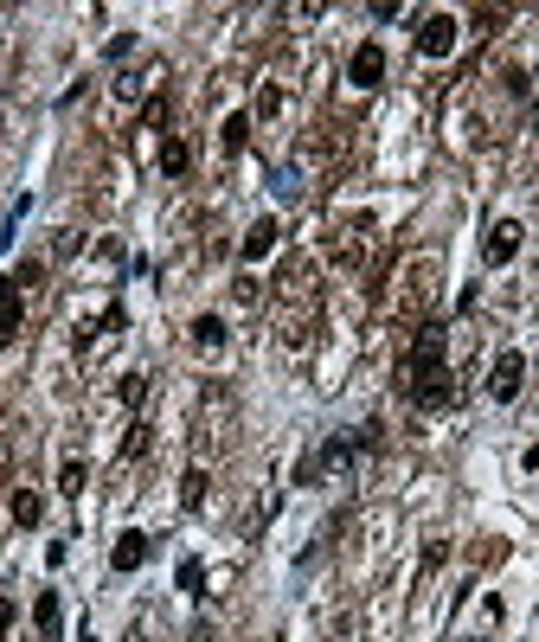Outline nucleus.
Masks as SVG:
<instances>
[{"mask_svg":"<svg viewBox=\"0 0 539 642\" xmlns=\"http://www.w3.org/2000/svg\"><path fill=\"white\" fill-rule=\"evenodd\" d=\"M443 367H449L443 360V321H424L418 340H411V353H404V386H418V379H430Z\"/></svg>","mask_w":539,"mask_h":642,"instance_id":"f257e3e1","label":"nucleus"},{"mask_svg":"<svg viewBox=\"0 0 539 642\" xmlns=\"http://www.w3.org/2000/svg\"><path fill=\"white\" fill-rule=\"evenodd\" d=\"M456 39H462V20H456V14H424V26H418V58H449Z\"/></svg>","mask_w":539,"mask_h":642,"instance_id":"f03ea898","label":"nucleus"},{"mask_svg":"<svg viewBox=\"0 0 539 642\" xmlns=\"http://www.w3.org/2000/svg\"><path fill=\"white\" fill-rule=\"evenodd\" d=\"M520 379H526V353H495V367H488V398L495 405H514L520 398Z\"/></svg>","mask_w":539,"mask_h":642,"instance_id":"7ed1b4c3","label":"nucleus"},{"mask_svg":"<svg viewBox=\"0 0 539 642\" xmlns=\"http://www.w3.org/2000/svg\"><path fill=\"white\" fill-rule=\"evenodd\" d=\"M347 84H354V91H379V84H385V45H379V39L354 45V58H347Z\"/></svg>","mask_w":539,"mask_h":642,"instance_id":"20e7f679","label":"nucleus"},{"mask_svg":"<svg viewBox=\"0 0 539 642\" xmlns=\"http://www.w3.org/2000/svg\"><path fill=\"white\" fill-rule=\"evenodd\" d=\"M20 315H26V283L20 276H0V347L20 334Z\"/></svg>","mask_w":539,"mask_h":642,"instance_id":"39448f33","label":"nucleus"},{"mask_svg":"<svg viewBox=\"0 0 539 642\" xmlns=\"http://www.w3.org/2000/svg\"><path fill=\"white\" fill-rule=\"evenodd\" d=\"M148 552H155V540H148V533H122V540L109 546V572H142Z\"/></svg>","mask_w":539,"mask_h":642,"instance_id":"423d86ee","label":"nucleus"},{"mask_svg":"<svg viewBox=\"0 0 539 642\" xmlns=\"http://www.w3.org/2000/svg\"><path fill=\"white\" fill-rule=\"evenodd\" d=\"M482 251H488V264H514V251H520V219H495Z\"/></svg>","mask_w":539,"mask_h":642,"instance_id":"0eeeda50","label":"nucleus"},{"mask_svg":"<svg viewBox=\"0 0 539 642\" xmlns=\"http://www.w3.org/2000/svg\"><path fill=\"white\" fill-rule=\"evenodd\" d=\"M33 623H39V636H45V642H58V636H64V604H58V591H39Z\"/></svg>","mask_w":539,"mask_h":642,"instance_id":"6e6552de","label":"nucleus"},{"mask_svg":"<svg viewBox=\"0 0 539 642\" xmlns=\"http://www.w3.org/2000/svg\"><path fill=\"white\" fill-rule=\"evenodd\" d=\"M277 232H283L277 219H257V225L244 232V264H263L270 251H277Z\"/></svg>","mask_w":539,"mask_h":642,"instance_id":"1a4fd4ad","label":"nucleus"},{"mask_svg":"<svg viewBox=\"0 0 539 642\" xmlns=\"http://www.w3.org/2000/svg\"><path fill=\"white\" fill-rule=\"evenodd\" d=\"M193 347L199 353H219L225 347V315H193Z\"/></svg>","mask_w":539,"mask_h":642,"instance_id":"9d476101","label":"nucleus"},{"mask_svg":"<svg viewBox=\"0 0 539 642\" xmlns=\"http://www.w3.org/2000/svg\"><path fill=\"white\" fill-rule=\"evenodd\" d=\"M39 521H45L39 488H20V494H14V527H39Z\"/></svg>","mask_w":539,"mask_h":642,"instance_id":"9b49d317","label":"nucleus"},{"mask_svg":"<svg viewBox=\"0 0 539 642\" xmlns=\"http://www.w3.org/2000/svg\"><path fill=\"white\" fill-rule=\"evenodd\" d=\"M206 488H213L206 469H186V475H180V508H206Z\"/></svg>","mask_w":539,"mask_h":642,"instance_id":"f8f14e48","label":"nucleus"},{"mask_svg":"<svg viewBox=\"0 0 539 642\" xmlns=\"http://www.w3.org/2000/svg\"><path fill=\"white\" fill-rule=\"evenodd\" d=\"M186 168H193V155H186V141H174V135H167V141H161V174H167V180H180Z\"/></svg>","mask_w":539,"mask_h":642,"instance_id":"ddd939ff","label":"nucleus"},{"mask_svg":"<svg viewBox=\"0 0 539 642\" xmlns=\"http://www.w3.org/2000/svg\"><path fill=\"white\" fill-rule=\"evenodd\" d=\"M270 193H277V199H302V168H296V161L277 168V174H270Z\"/></svg>","mask_w":539,"mask_h":642,"instance_id":"4468645a","label":"nucleus"},{"mask_svg":"<svg viewBox=\"0 0 539 642\" xmlns=\"http://www.w3.org/2000/svg\"><path fill=\"white\" fill-rule=\"evenodd\" d=\"M219 141H225V149L238 155L244 141H251V116H244V110H238V116H225V135H219Z\"/></svg>","mask_w":539,"mask_h":642,"instance_id":"2eb2a0df","label":"nucleus"},{"mask_svg":"<svg viewBox=\"0 0 539 642\" xmlns=\"http://www.w3.org/2000/svg\"><path fill=\"white\" fill-rule=\"evenodd\" d=\"M180 591H186V598L206 591V565H199V559H180Z\"/></svg>","mask_w":539,"mask_h":642,"instance_id":"dca6fc26","label":"nucleus"},{"mask_svg":"<svg viewBox=\"0 0 539 642\" xmlns=\"http://www.w3.org/2000/svg\"><path fill=\"white\" fill-rule=\"evenodd\" d=\"M58 488H64V494H84V463H78V456L58 469Z\"/></svg>","mask_w":539,"mask_h":642,"instance_id":"f3484780","label":"nucleus"},{"mask_svg":"<svg viewBox=\"0 0 539 642\" xmlns=\"http://www.w3.org/2000/svg\"><path fill=\"white\" fill-rule=\"evenodd\" d=\"M148 91V71H122L116 78V97H142Z\"/></svg>","mask_w":539,"mask_h":642,"instance_id":"a211bd4d","label":"nucleus"},{"mask_svg":"<svg viewBox=\"0 0 539 642\" xmlns=\"http://www.w3.org/2000/svg\"><path fill=\"white\" fill-rule=\"evenodd\" d=\"M257 116H283V91H277V84L257 91Z\"/></svg>","mask_w":539,"mask_h":642,"instance_id":"6ab92c4d","label":"nucleus"},{"mask_svg":"<svg viewBox=\"0 0 539 642\" xmlns=\"http://www.w3.org/2000/svg\"><path fill=\"white\" fill-rule=\"evenodd\" d=\"M148 437H155V431H148V424H135V431L122 437V456H142V450H148Z\"/></svg>","mask_w":539,"mask_h":642,"instance_id":"aec40b11","label":"nucleus"},{"mask_svg":"<svg viewBox=\"0 0 539 642\" xmlns=\"http://www.w3.org/2000/svg\"><path fill=\"white\" fill-rule=\"evenodd\" d=\"M128 52H135V33H116V39L103 45V58H109V64H116V58H128Z\"/></svg>","mask_w":539,"mask_h":642,"instance_id":"412c9836","label":"nucleus"},{"mask_svg":"<svg viewBox=\"0 0 539 642\" xmlns=\"http://www.w3.org/2000/svg\"><path fill=\"white\" fill-rule=\"evenodd\" d=\"M122 398H128V405H142V398H148V379H142V373H128V379H122Z\"/></svg>","mask_w":539,"mask_h":642,"instance_id":"4be33fe9","label":"nucleus"},{"mask_svg":"<svg viewBox=\"0 0 539 642\" xmlns=\"http://www.w3.org/2000/svg\"><path fill=\"white\" fill-rule=\"evenodd\" d=\"M7 629H14V598H0V642H7Z\"/></svg>","mask_w":539,"mask_h":642,"instance_id":"5701e85b","label":"nucleus"},{"mask_svg":"<svg viewBox=\"0 0 539 642\" xmlns=\"http://www.w3.org/2000/svg\"><path fill=\"white\" fill-rule=\"evenodd\" d=\"M533 122H539V103H533Z\"/></svg>","mask_w":539,"mask_h":642,"instance_id":"b1692460","label":"nucleus"},{"mask_svg":"<svg viewBox=\"0 0 539 642\" xmlns=\"http://www.w3.org/2000/svg\"><path fill=\"white\" fill-rule=\"evenodd\" d=\"M84 642H97V636H84Z\"/></svg>","mask_w":539,"mask_h":642,"instance_id":"393cba45","label":"nucleus"},{"mask_svg":"<svg viewBox=\"0 0 539 642\" xmlns=\"http://www.w3.org/2000/svg\"><path fill=\"white\" fill-rule=\"evenodd\" d=\"M476 642H488V636H476Z\"/></svg>","mask_w":539,"mask_h":642,"instance_id":"a878e982","label":"nucleus"}]
</instances>
